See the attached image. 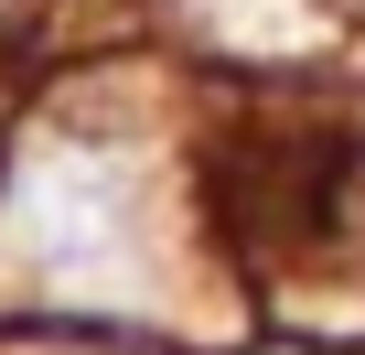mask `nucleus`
I'll return each instance as SVG.
<instances>
[{"instance_id":"f257e3e1","label":"nucleus","mask_w":365,"mask_h":355,"mask_svg":"<svg viewBox=\"0 0 365 355\" xmlns=\"http://www.w3.org/2000/svg\"><path fill=\"white\" fill-rule=\"evenodd\" d=\"M140 161L97 140H33L0 194V259L43 301H129L140 291Z\"/></svg>"},{"instance_id":"f03ea898","label":"nucleus","mask_w":365,"mask_h":355,"mask_svg":"<svg viewBox=\"0 0 365 355\" xmlns=\"http://www.w3.org/2000/svg\"><path fill=\"white\" fill-rule=\"evenodd\" d=\"M22 355H86V344H22Z\"/></svg>"}]
</instances>
